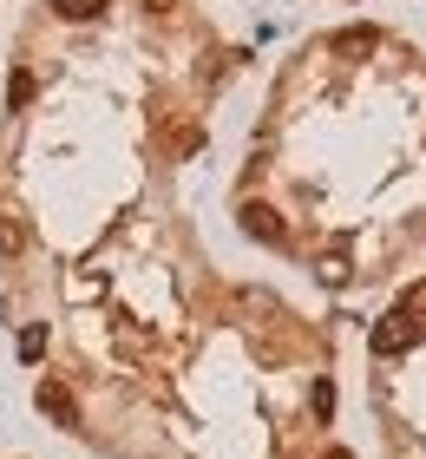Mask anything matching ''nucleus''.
I'll return each mask as SVG.
<instances>
[{"label":"nucleus","instance_id":"9","mask_svg":"<svg viewBox=\"0 0 426 459\" xmlns=\"http://www.w3.org/2000/svg\"><path fill=\"white\" fill-rule=\"evenodd\" d=\"M400 316H413V322L426 316V282H413V289H407V296H400Z\"/></svg>","mask_w":426,"mask_h":459},{"label":"nucleus","instance_id":"4","mask_svg":"<svg viewBox=\"0 0 426 459\" xmlns=\"http://www.w3.org/2000/svg\"><path fill=\"white\" fill-rule=\"evenodd\" d=\"M374 39H380L374 27H348V33L335 39V47H341V53H374Z\"/></svg>","mask_w":426,"mask_h":459},{"label":"nucleus","instance_id":"8","mask_svg":"<svg viewBox=\"0 0 426 459\" xmlns=\"http://www.w3.org/2000/svg\"><path fill=\"white\" fill-rule=\"evenodd\" d=\"M0 256H20V223L0 211Z\"/></svg>","mask_w":426,"mask_h":459},{"label":"nucleus","instance_id":"1","mask_svg":"<svg viewBox=\"0 0 426 459\" xmlns=\"http://www.w3.org/2000/svg\"><path fill=\"white\" fill-rule=\"evenodd\" d=\"M413 335H420V322H413V316H400V308H394V316L374 328V354H400V348H413Z\"/></svg>","mask_w":426,"mask_h":459},{"label":"nucleus","instance_id":"3","mask_svg":"<svg viewBox=\"0 0 426 459\" xmlns=\"http://www.w3.org/2000/svg\"><path fill=\"white\" fill-rule=\"evenodd\" d=\"M39 413H53L59 427H73V420H79V413H73V394L59 387V381H47V387H39Z\"/></svg>","mask_w":426,"mask_h":459},{"label":"nucleus","instance_id":"2","mask_svg":"<svg viewBox=\"0 0 426 459\" xmlns=\"http://www.w3.org/2000/svg\"><path fill=\"white\" fill-rule=\"evenodd\" d=\"M243 230L256 243H289V230H283V217H275L269 204H243Z\"/></svg>","mask_w":426,"mask_h":459},{"label":"nucleus","instance_id":"11","mask_svg":"<svg viewBox=\"0 0 426 459\" xmlns=\"http://www.w3.org/2000/svg\"><path fill=\"white\" fill-rule=\"evenodd\" d=\"M152 13H170V0H152Z\"/></svg>","mask_w":426,"mask_h":459},{"label":"nucleus","instance_id":"5","mask_svg":"<svg viewBox=\"0 0 426 459\" xmlns=\"http://www.w3.org/2000/svg\"><path fill=\"white\" fill-rule=\"evenodd\" d=\"M20 361H39V354H47V328H20Z\"/></svg>","mask_w":426,"mask_h":459},{"label":"nucleus","instance_id":"10","mask_svg":"<svg viewBox=\"0 0 426 459\" xmlns=\"http://www.w3.org/2000/svg\"><path fill=\"white\" fill-rule=\"evenodd\" d=\"M315 413H322V420L335 413V387H328V381H315Z\"/></svg>","mask_w":426,"mask_h":459},{"label":"nucleus","instance_id":"12","mask_svg":"<svg viewBox=\"0 0 426 459\" xmlns=\"http://www.w3.org/2000/svg\"><path fill=\"white\" fill-rule=\"evenodd\" d=\"M328 459H348V453H341V446H335V453H328Z\"/></svg>","mask_w":426,"mask_h":459},{"label":"nucleus","instance_id":"6","mask_svg":"<svg viewBox=\"0 0 426 459\" xmlns=\"http://www.w3.org/2000/svg\"><path fill=\"white\" fill-rule=\"evenodd\" d=\"M53 7L66 13V20H99V13H105V0H53Z\"/></svg>","mask_w":426,"mask_h":459},{"label":"nucleus","instance_id":"7","mask_svg":"<svg viewBox=\"0 0 426 459\" xmlns=\"http://www.w3.org/2000/svg\"><path fill=\"white\" fill-rule=\"evenodd\" d=\"M7 99H13V106H27V99H33V73H27V66H13V79H7Z\"/></svg>","mask_w":426,"mask_h":459}]
</instances>
